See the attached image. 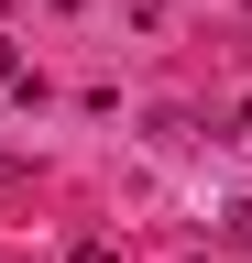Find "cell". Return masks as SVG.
<instances>
[{"label": "cell", "instance_id": "cell-1", "mask_svg": "<svg viewBox=\"0 0 252 263\" xmlns=\"http://www.w3.org/2000/svg\"><path fill=\"white\" fill-rule=\"evenodd\" d=\"M230 241H241V252H252V197H241V209H230Z\"/></svg>", "mask_w": 252, "mask_h": 263}, {"label": "cell", "instance_id": "cell-2", "mask_svg": "<svg viewBox=\"0 0 252 263\" xmlns=\"http://www.w3.org/2000/svg\"><path fill=\"white\" fill-rule=\"evenodd\" d=\"M77 263H121V252H110V241H77Z\"/></svg>", "mask_w": 252, "mask_h": 263}, {"label": "cell", "instance_id": "cell-3", "mask_svg": "<svg viewBox=\"0 0 252 263\" xmlns=\"http://www.w3.org/2000/svg\"><path fill=\"white\" fill-rule=\"evenodd\" d=\"M0 77H11V44H0Z\"/></svg>", "mask_w": 252, "mask_h": 263}]
</instances>
